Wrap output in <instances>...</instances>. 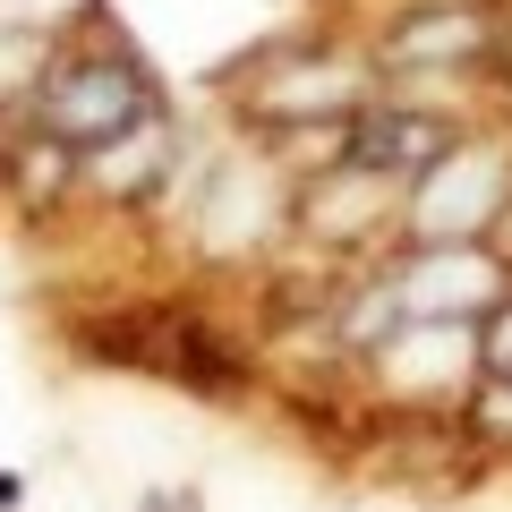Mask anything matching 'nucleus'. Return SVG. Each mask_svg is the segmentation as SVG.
I'll return each instance as SVG.
<instances>
[{
    "label": "nucleus",
    "mask_w": 512,
    "mask_h": 512,
    "mask_svg": "<svg viewBox=\"0 0 512 512\" xmlns=\"http://www.w3.org/2000/svg\"><path fill=\"white\" fill-rule=\"evenodd\" d=\"M35 111H43V137L94 154V146L128 137V128L154 111V86H146L137 60H111L103 52V60H69V69H52V77H43V94H35Z\"/></svg>",
    "instance_id": "f257e3e1"
},
{
    "label": "nucleus",
    "mask_w": 512,
    "mask_h": 512,
    "mask_svg": "<svg viewBox=\"0 0 512 512\" xmlns=\"http://www.w3.org/2000/svg\"><path fill=\"white\" fill-rule=\"evenodd\" d=\"M478 43H487V18L478 9H427V18H410L402 35L384 43V60L393 69H427V60H470Z\"/></svg>",
    "instance_id": "20e7f679"
},
{
    "label": "nucleus",
    "mask_w": 512,
    "mask_h": 512,
    "mask_svg": "<svg viewBox=\"0 0 512 512\" xmlns=\"http://www.w3.org/2000/svg\"><path fill=\"white\" fill-rule=\"evenodd\" d=\"M478 367H487V376H512V291L478 316Z\"/></svg>",
    "instance_id": "423d86ee"
},
{
    "label": "nucleus",
    "mask_w": 512,
    "mask_h": 512,
    "mask_svg": "<svg viewBox=\"0 0 512 512\" xmlns=\"http://www.w3.org/2000/svg\"><path fill=\"white\" fill-rule=\"evenodd\" d=\"M137 512H205V495L197 487H154V495H137Z\"/></svg>",
    "instance_id": "0eeeda50"
},
{
    "label": "nucleus",
    "mask_w": 512,
    "mask_h": 512,
    "mask_svg": "<svg viewBox=\"0 0 512 512\" xmlns=\"http://www.w3.org/2000/svg\"><path fill=\"white\" fill-rule=\"evenodd\" d=\"M393 299L402 316H444V325H478V316L504 299V274H495L487 248H419L393 274Z\"/></svg>",
    "instance_id": "f03ea898"
},
{
    "label": "nucleus",
    "mask_w": 512,
    "mask_h": 512,
    "mask_svg": "<svg viewBox=\"0 0 512 512\" xmlns=\"http://www.w3.org/2000/svg\"><path fill=\"white\" fill-rule=\"evenodd\" d=\"M453 146V128L436 120V111H419V103H393V111H359L350 120V146H342V163H359L367 180H419L436 154Z\"/></svg>",
    "instance_id": "7ed1b4c3"
},
{
    "label": "nucleus",
    "mask_w": 512,
    "mask_h": 512,
    "mask_svg": "<svg viewBox=\"0 0 512 512\" xmlns=\"http://www.w3.org/2000/svg\"><path fill=\"white\" fill-rule=\"evenodd\" d=\"M18 495H26V478H18V470H0V512H18Z\"/></svg>",
    "instance_id": "6e6552de"
},
{
    "label": "nucleus",
    "mask_w": 512,
    "mask_h": 512,
    "mask_svg": "<svg viewBox=\"0 0 512 512\" xmlns=\"http://www.w3.org/2000/svg\"><path fill=\"white\" fill-rule=\"evenodd\" d=\"M86 171H94L103 188H146V180H163V171H171V154H163V120L146 111V120L128 128V137L94 146V154H86Z\"/></svg>",
    "instance_id": "39448f33"
}]
</instances>
